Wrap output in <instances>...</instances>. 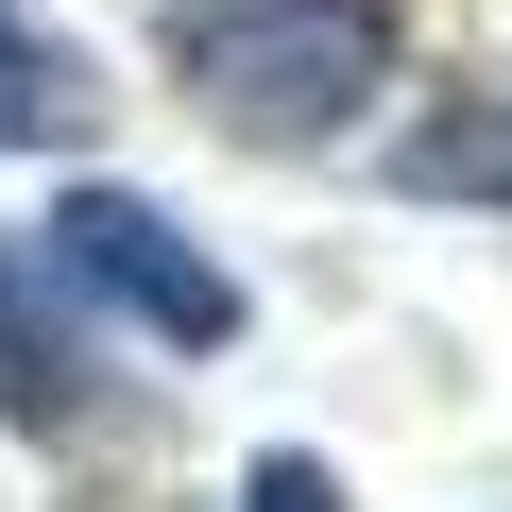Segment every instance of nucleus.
<instances>
[{"label":"nucleus","instance_id":"1","mask_svg":"<svg viewBox=\"0 0 512 512\" xmlns=\"http://www.w3.org/2000/svg\"><path fill=\"white\" fill-rule=\"evenodd\" d=\"M154 69L205 137L325 171V154H376L410 86V0H154Z\"/></svg>","mask_w":512,"mask_h":512},{"label":"nucleus","instance_id":"2","mask_svg":"<svg viewBox=\"0 0 512 512\" xmlns=\"http://www.w3.org/2000/svg\"><path fill=\"white\" fill-rule=\"evenodd\" d=\"M35 256L69 274V308H86L103 342H137V359H222V342L256 325L239 274L188 239V205H154V188H120V171H69L52 222H35Z\"/></svg>","mask_w":512,"mask_h":512},{"label":"nucleus","instance_id":"3","mask_svg":"<svg viewBox=\"0 0 512 512\" xmlns=\"http://www.w3.org/2000/svg\"><path fill=\"white\" fill-rule=\"evenodd\" d=\"M120 410V342L69 308V274L35 256V222H0V427L18 444H86Z\"/></svg>","mask_w":512,"mask_h":512},{"label":"nucleus","instance_id":"4","mask_svg":"<svg viewBox=\"0 0 512 512\" xmlns=\"http://www.w3.org/2000/svg\"><path fill=\"white\" fill-rule=\"evenodd\" d=\"M376 188H410V205H495V222H512V69L444 86L427 120H376Z\"/></svg>","mask_w":512,"mask_h":512},{"label":"nucleus","instance_id":"5","mask_svg":"<svg viewBox=\"0 0 512 512\" xmlns=\"http://www.w3.org/2000/svg\"><path fill=\"white\" fill-rule=\"evenodd\" d=\"M103 137V52L52 0H0V154H86Z\"/></svg>","mask_w":512,"mask_h":512},{"label":"nucleus","instance_id":"6","mask_svg":"<svg viewBox=\"0 0 512 512\" xmlns=\"http://www.w3.org/2000/svg\"><path fill=\"white\" fill-rule=\"evenodd\" d=\"M239 512H359V495H342L325 444H256V461H239Z\"/></svg>","mask_w":512,"mask_h":512}]
</instances>
